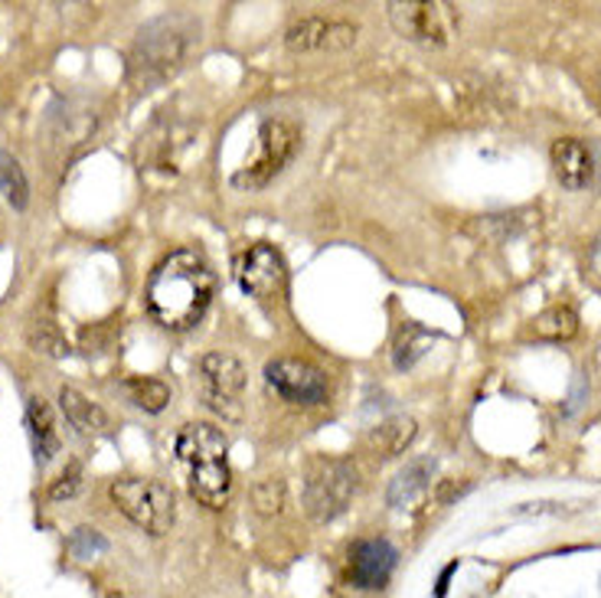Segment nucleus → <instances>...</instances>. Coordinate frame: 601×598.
Here are the masks:
<instances>
[{
    "mask_svg": "<svg viewBox=\"0 0 601 598\" xmlns=\"http://www.w3.org/2000/svg\"><path fill=\"white\" fill-rule=\"evenodd\" d=\"M217 295L213 265L200 249L170 252L148 279L150 317L167 331H190L203 321Z\"/></svg>",
    "mask_w": 601,
    "mask_h": 598,
    "instance_id": "nucleus-1",
    "label": "nucleus"
},
{
    "mask_svg": "<svg viewBox=\"0 0 601 598\" xmlns=\"http://www.w3.org/2000/svg\"><path fill=\"white\" fill-rule=\"evenodd\" d=\"M177 464L183 468L187 487L193 501H200L210 511L225 507L232 494V471H229V442L210 422H190L177 436Z\"/></svg>",
    "mask_w": 601,
    "mask_h": 598,
    "instance_id": "nucleus-2",
    "label": "nucleus"
},
{
    "mask_svg": "<svg viewBox=\"0 0 601 598\" xmlns=\"http://www.w3.org/2000/svg\"><path fill=\"white\" fill-rule=\"evenodd\" d=\"M197 43H200V27L193 20H187L180 13L150 20L135 40L128 73L141 88L160 85L183 70V63Z\"/></svg>",
    "mask_w": 601,
    "mask_h": 598,
    "instance_id": "nucleus-3",
    "label": "nucleus"
},
{
    "mask_svg": "<svg viewBox=\"0 0 601 598\" xmlns=\"http://www.w3.org/2000/svg\"><path fill=\"white\" fill-rule=\"evenodd\" d=\"M112 504L131 521L141 526L150 536H164L170 533V526L177 521V497L164 481L154 478H118L108 487Z\"/></svg>",
    "mask_w": 601,
    "mask_h": 598,
    "instance_id": "nucleus-4",
    "label": "nucleus"
},
{
    "mask_svg": "<svg viewBox=\"0 0 601 598\" xmlns=\"http://www.w3.org/2000/svg\"><path fill=\"white\" fill-rule=\"evenodd\" d=\"M298 145L300 132L295 122L268 118L259 128L252 160H245V167L232 174V187H239V190H262V187H268L288 167V160L295 157Z\"/></svg>",
    "mask_w": 601,
    "mask_h": 598,
    "instance_id": "nucleus-5",
    "label": "nucleus"
},
{
    "mask_svg": "<svg viewBox=\"0 0 601 598\" xmlns=\"http://www.w3.org/2000/svg\"><path fill=\"white\" fill-rule=\"evenodd\" d=\"M357 494V468L344 458H320L304 478V511L317 524L337 521Z\"/></svg>",
    "mask_w": 601,
    "mask_h": 598,
    "instance_id": "nucleus-6",
    "label": "nucleus"
},
{
    "mask_svg": "<svg viewBox=\"0 0 601 598\" xmlns=\"http://www.w3.org/2000/svg\"><path fill=\"white\" fill-rule=\"evenodd\" d=\"M245 386H249V374L242 360H235L232 354L213 350L197 367L200 402L210 412H217L223 422H239L245 416Z\"/></svg>",
    "mask_w": 601,
    "mask_h": 598,
    "instance_id": "nucleus-7",
    "label": "nucleus"
},
{
    "mask_svg": "<svg viewBox=\"0 0 601 598\" xmlns=\"http://www.w3.org/2000/svg\"><path fill=\"white\" fill-rule=\"evenodd\" d=\"M235 282L239 288L255 301H278L285 298L288 288V265L285 255L268 245L255 242L235 255Z\"/></svg>",
    "mask_w": 601,
    "mask_h": 598,
    "instance_id": "nucleus-8",
    "label": "nucleus"
},
{
    "mask_svg": "<svg viewBox=\"0 0 601 598\" xmlns=\"http://www.w3.org/2000/svg\"><path fill=\"white\" fill-rule=\"evenodd\" d=\"M389 23L392 30L409 40V43H422V46H445L451 40V7L449 3H435V0H392L386 3Z\"/></svg>",
    "mask_w": 601,
    "mask_h": 598,
    "instance_id": "nucleus-9",
    "label": "nucleus"
},
{
    "mask_svg": "<svg viewBox=\"0 0 601 598\" xmlns=\"http://www.w3.org/2000/svg\"><path fill=\"white\" fill-rule=\"evenodd\" d=\"M360 40V27L350 20H324L307 17L285 30V46L295 56H327V53H347Z\"/></svg>",
    "mask_w": 601,
    "mask_h": 598,
    "instance_id": "nucleus-10",
    "label": "nucleus"
},
{
    "mask_svg": "<svg viewBox=\"0 0 601 598\" xmlns=\"http://www.w3.org/2000/svg\"><path fill=\"white\" fill-rule=\"evenodd\" d=\"M265 382L282 396L285 402L295 406H324L330 396V379L320 367L310 360H295V357H278L265 367Z\"/></svg>",
    "mask_w": 601,
    "mask_h": 598,
    "instance_id": "nucleus-11",
    "label": "nucleus"
},
{
    "mask_svg": "<svg viewBox=\"0 0 601 598\" xmlns=\"http://www.w3.org/2000/svg\"><path fill=\"white\" fill-rule=\"evenodd\" d=\"M396 546L389 539H357L347 553V579L357 589H382L396 569Z\"/></svg>",
    "mask_w": 601,
    "mask_h": 598,
    "instance_id": "nucleus-12",
    "label": "nucleus"
},
{
    "mask_svg": "<svg viewBox=\"0 0 601 598\" xmlns=\"http://www.w3.org/2000/svg\"><path fill=\"white\" fill-rule=\"evenodd\" d=\"M552 174L566 190H586L595 180V154L582 138H559L549 150Z\"/></svg>",
    "mask_w": 601,
    "mask_h": 598,
    "instance_id": "nucleus-13",
    "label": "nucleus"
},
{
    "mask_svg": "<svg viewBox=\"0 0 601 598\" xmlns=\"http://www.w3.org/2000/svg\"><path fill=\"white\" fill-rule=\"evenodd\" d=\"M435 468H439V461H435L432 454L412 458L405 468H399V471L392 474V481H389V487H386V504H389V507H409V504L429 487Z\"/></svg>",
    "mask_w": 601,
    "mask_h": 598,
    "instance_id": "nucleus-14",
    "label": "nucleus"
},
{
    "mask_svg": "<svg viewBox=\"0 0 601 598\" xmlns=\"http://www.w3.org/2000/svg\"><path fill=\"white\" fill-rule=\"evenodd\" d=\"M27 429H30V442H33V454L36 464H50L60 454V432H56V419L53 409L43 396H30L27 399Z\"/></svg>",
    "mask_w": 601,
    "mask_h": 598,
    "instance_id": "nucleus-15",
    "label": "nucleus"
},
{
    "mask_svg": "<svg viewBox=\"0 0 601 598\" xmlns=\"http://www.w3.org/2000/svg\"><path fill=\"white\" fill-rule=\"evenodd\" d=\"M60 409L66 416V422L73 426L78 436H102L108 432V416L98 402H92L85 392H78L75 386H63L60 389Z\"/></svg>",
    "mask_w": 601,
    "mask_h": 598,
    "instance_id": "nucleus-16",
    "label": "nucleus"
},
{
    "mask_svg": "<svg viewBox=\"0 0 601 598\" xmlns=\"http://www.w3.org/2000/svg\"><path fill=\"white\" fill-rule=\"evenodd\" d=\"M419 436V422L412 416H392L367 432V449L373 458H396L409 449Z\"/></svg>",
    "mask_w": 601,
    "mask_h": 598,
    "instance_id": "nucleus-17",
    "label": "nucleus"
},
{
    "mask_svg": "<svg viewBox=\"0 0 601 598\" xmlns=\"http://www.w3.org/2000/svg\"><path fill=\"white\" fill-rule=\"evenodd\" d=\"M533 337L539 340H572L579 334V314L569 304H552L533 321Z\"/></svg>",
    "mask_w": 601,
    "mask_h": 598,
    "instance_id": "nucleus-18",
    "label": "nucleus"
},
{
    "mask_svg": "<svg viewBox=\"0 0 601 598\" xmlns=\"http://www.w3.org/2000/svg\"><path fill=\"white\" fill-rule=\"evenodd\" d=\"M125 392H128V399L138 409H145L150 416L164 412L167 402H170V386L164 379H157V376H128L125 379Z\"/></svg>",
    "mask_w": 601,
    "mask_h": 598,
    "instance_id": "nucleus-19",
    "label": "nucleus"
},
{
    "mask_svg": "<svg viewBox=\"0 0 601 598\" xmlns=\"http://www.w3.org/2000/svg\"><path fill=\"white\" fill-rule=\"evenodd\" d=\"M0 193H3V200H7L13 210H27V203H30L27 174H23L20 160L3 148H0Z\"/></svg>",
    "mask_w": 601,
    "mask_h": 598,
    "instance_id": "nucleus-20",
    "label": "nucleus"
},
{
    "mask_svg": "<svg viewBox=\"0 0 601 598\" xmlns=\"http://www.w3.org/2000/svg\"><path fill=\"white\" fill-rule=\"evenodd\" d=\"M429 344H432L429 331H422L419 324H402L396 340H392V364H396V370H409L425 354Z\"/></svg>",
    "mask_w": 601,
    "mask_h": 598,
    "instance_id": "nucleus-21",
    "label": "nucleus"
},
{
    "mask_svg": "<svg viewBox=\"0 0 601 598\" xmlns=\"http://www.w3.org/2000/svg\"><path fill=\"white\" fill-rule=\"evenodd\" d=\"M30 347L36 350V354H43V357H53V360H63V357H70L73 354V347H70V340H66V334L50 321V317H40V321H33L30 324Z\"/></svg>",
    "mask_w": 601,
    "mask_h": 598,
    "instance_id": "nucleus-22",
    "label": "nucleus"
},
{
    "mask_svg": "<svg viewBox=\"0 0 601 598\" xmlns=\"http://www.w3.org/2000/svg\"><path fill=\"white\" fill-rule=\"evenodd\" d=\"M105 549H108V539L95 526H75L73 533H70V553H73L75 559H82V563L95 559Z\"/></svg>",
    "mask_w": 601,
    "mask_h": 598,
    "instance_id": "nucleus-23",
    "label": "nucleus"
},
{
    "mask_svg": "<svg viewBox=\"0 0 601 598\" xmlns=\"http://www.w3.org/2000/svg\"><path fill=\"white\" fill-rule=\"evenodd\" d=\"M252 497H255V507H259L262 514H278L282 504H285V487H282V481H262V484L252 491Z\"/></svg>",
    "mask_w": 601,
    "mask_h": 598,
    "instance_id": "nucleus-24",
    "label": "nucleus"
},
{
    "mask_svg": "<svg viewBox=\"0 0 601 598\" xmlns=\"http://www.w3.org/2000/svg\"><path fill=\"white\" fill-rule=\"evenodd\" d=\"M78 491H82V468L73 461V464L50 484V497H53V501H70V497H75Z\"/></svg>",
    "mask_w": 601,
    "mask_h": 598,
    "instance_id": "nucleus-25",
    "label": "nucleus"
},
{
    "mask_svg": "<svg viewBox=\"0 0 601 598\" xmlns=\"http://www.w3.org/2000/svg\"><path fill=\"white\" fill-rule=\"evenodd\" d=\"M464 491H467V481H464V484H451V481H445V484L439 487V501H442V504H449V501H454V497H461Z\"/></svg>",
    "mask_w": 601,
    "mask_h": 598,
    "instance_id": "nucleus-26",
    "label": "nucleus"
},
{
    "mask_svg": "<svg viewBox=\"0 0 601 598\" xmlns=\"http://www.w3.org/2000/svg\"><path fill=\"white\" fill-rule=\"evenodd\" d=\"M589 269H592V275L601 282V232L599 239L592 242V249H589Z\"/></svg>",
    "mask_w": 601,
    "mask_h": 598,
    "instance_id": "nucleus-27",
    "label": "nucleus"
}]
</instances>
